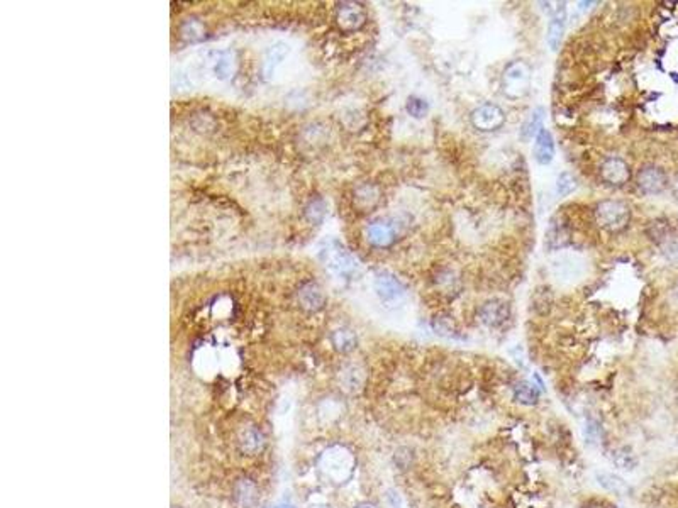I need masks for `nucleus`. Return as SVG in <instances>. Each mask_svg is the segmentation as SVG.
Instances as JSON below:
<instances>
[{"instance_id":"1a4fd4ad","label":"nucleus","mask_w":678,"mask_h":508,"mask_svg":"<svg viewBox=\"0 0 678 508\" xmlns=\"http://www.w3.org/2000/svg\"><path fill=\"white\" fill-rule=\"evenodd\" d=\"M480 320L487 327H500L505 320L509 319L510 310L509 305L502 300H488L478 310Z\"/></svg>"},{"instance_id":"aec40b11","label":"nucleus","mask_w":678,"mask_h":508,"mask_svg":"<svg viewBox=\"0 0 678 508\" xmlns=\"http://www.w3.org/2000/svg\"><path fill=\"white\" fill-rule=\"evenodd\" d=\"M432 329L436 330V334L442 335V337L447 339H460V330L455 325V322L450 319V317H436L432 320Z\"/></svg>"},{"instance_id":"9b49d317","label":"nucleus","mask_w":678,"mask_h":508,"mask_svg":"<svg viewBox=\"0 0 678 508\" xmlns=\"http://www.w3.org/2000/svg\"><path fill=\"white\" fill-rule=\"evenodd\" d=\"M565 26H567V7H565V2H562L556 7L553 16H551L548 24V34H546V43H548V46L553 49V51H556V49L560 48V44H562Z\"/></svg>"},{"instance_id":"4468645a","label":"nucleus","mask_w":678,"mask_h":508,"mask_svg":"<svg viewBox=\"0 0 678 508\" xmlns=\"http://www.w3.org/2000/svg\"><path fill=\"white\" fill-rule=\"evenodd\" d=\"M535 160L540 165L546 166L553 161L555 158V139L548 129H542L535 139Z\"/></svg>"},{"instance_id":"20e7f679","label":"nucleus","mask_w":678,"mask_h":508,"mask_svg":"<svg viewBox=\"0 0 678 508\" xmlns=\"http://www.w3.org/2000/svg\"><path fill=\"white\" fill-rule=\"evenodd\" d=\"M505 122L504 111L495 103H482L472 112V124L482 133H492L500 129Z\"/></svg>"},{"instance_id":"f257e3e1","label":"nucleus","mask_w":678,"mask_h":508,"mask_svg":"<svg viewBox=\"0 0 678 508\" xmlns=\"http://www.w3.org/2000/svg\"><path fill=\"white\" fill-rule=\"evenodd\" d=\"M356 456L345 444H331L315 459L319 479L329 487H345L355 474Z\"/></svg>"},{"instance_id":"dca6fc26","label":"nucleus","mask_w":678,"mask_h":508,"mask_svg":"<svg viewBox=\"0 0 678 508\" xmlns=\"http://www.w3.org/2000/svg\"><path fill=\"white\" fill-rule=\"evenodd\" d=\"M239 449L241 452H244L246 456H255L261 451L265 446V437L260 430L255 427H248L244 429L241 435H239Z\"/></svg>"},{"instance_id":"5701e85b","label":"nucleus","mask_w":678,"mask_h":508,"mask_svg":"<svg viewBox=\"0 0 678 508\" xmlns=\"http://www.w3.org/2000/svg\"><path fill=\"white\" fill-rule=\"evenodd\" d=\"M405 108H407V112H409V116H413L414 119H423V117H426L427 112H429L427 102L424 101V98H419V97H409V98H407Z\"/></svg>"},{"instance_id":"f8f14e48","label":"nucleus","mask_w":678,"mask_h":508,"mask_svg":"<svg viewBox=\"0 0 678 508\" xmlns=\"http://www.w3.org/2000/svg\"><path fill=\"white\" fill-rule=\"evenodd\" d=\"M258 487L251 479H238L233 488V500L238 508H251L258 502Z\"/></svg>"},{"instance_id":"f3484780","label":"nucleus","mask_w":678,"mask_h":508,"mask_svg":"<svg viewBox=\"0 0 678 508\" xmlns=\"http://www.w3.org/2000/svg\"><path fill=\"white\" fill-rule=\"evenodd\" d=\"M540 390L531 381H519L514 387V400L521 403V405H536L537 400H540Z\"/></svg>"},{"instance_id":"f03ea898","label":"nucleus","mask_w":678,"mask_h":508,"mask_svg":"<svg viewBox=\"0 0 678 508\" xmlns=\"http://www.w3.org/2000/svg\"><path fill=\"white\" fill-rule=\"evenodd\" d=\"M595 219L600 228L609 233H619L629 224L631 210L621 200H604L595 207Z\"/></svg>"},{"instance_id":"6ab92c4d","label":"nucleus","mask_w":678,"mask_h":508,"mask_svg":"<svg viewBox=\"0 0 678 508\" xmlns=\"http://www.w3.org/2000/svg\"><path fill=\"white\" fill-rule=\"evenodd\" d=\"M546 243H548V246L551 249L563 248L565 244L568 243V230L562 224V222L551 220L548 233H546Z\"/></svg>"},{"instance_id":"4be33fe9","label":"nucleus","mask_w":678,"mask_h":508,"mask_svg":"<svg viewBox=\"0 0 678 508\" xmlns=\"http://www.w3.org/2000/svg\"><path fill=\"white\" fill-rule=\"evenodd\" d=\"M577 187H578L577 178L572 173H568V171H565V173L560 175L558 180H556V193H558L560 197H567V195L573 193L577 190Z\"/></svg>"},{"instance_id":"c756f323","label":"nucleus","mask_w":678,"mask_h":508,"mask_svg":"<svg viewBox=\"0 0 678 508\" xmlns=\"http://www.w3.org/2000/svg\"><path fill=\"white\" fill-rule=\"evenodd\" d=\"M270 508H295L293 505H290V503H277V505H273V507H270Z\"/></svg>"},{"instance_id":"393cba45","label":"nucleus","mask_w":678,"mask_h":508,"mask_svg":"<svg viewBox=\"0 0 678 508\" xmlns=\"http://www.w3.org/2000/svg\"><path fill=\"white\" fill-rule=\"evenodd\" d=\"M597 478H599V483L602 484L604 488L610 489V492L622 493L624 489H626V483H624L622 479L619 478V476H614V474H609V473H602V474L597 476Z\"/></svg>"},{"instance_id":"412c9836","label":"nucleus","mask_w":678,"mask_h":508,"mask_svg":"<svg viewBox=\"0 0 678 508\" xmlns=\"http://www.w3.org/2000/svg\"><path fill=\"white\" fill-rule=\"evenodd\" d=\"M612 461H614V464L617 466V468L629 469V471L634 469V466L637 464L636 456L632 454L631 449H627V447L616 449V451L612 452Z\"/></svg>"},{"instance_id":"bb28decb","label":"nucleus","mask_w":678,"mask_h":508,"mask_svg":"<svg viewBox=\"0 0 678 508\" xmlns=\"http://www.w3.org/2000/svg\"><path fill=\"white\" fill-rule=\"evenodd\" d=\"M585 437H587V442H590V444H594L599 441V437H600V427H599V424H597V422H589V424L585 425Z\"/></svg>"},{"instance_id":"a211bd4d","label":"nucleus","mask_w":678,"mask_h":508,"mask_svg":"<svg viewBox=\"0 0 678 508\" xmlns=\"http://www.w3.org/2000/svg\"><path fill=\"white\" fill-rule=\"evenodd\" d=\"M333 346L339 352H351L356 347V335L350 329H338L331 335Z\"/></svg>"},{"instance_id":"9d476101","label":"nucleus","mask_w":678,"mask_h":508,"mask_svg":"<svg viewBox=\"0 0 678 508\" xmlns=\"http://www.w3.org/2000/svg\"><path fill=\"white\" fill-rule=\"evenodd\" d=\"M397 238V230L395 225L390 224L387 220H378L373 222L368 229H366V239H368L370 244L377 248H387L393 244Z\"/></svg>"},{"instance_id":"7c9ffc66","label":"nucleus","mask_w":678,"mask_h":508,"mask_svg":"<svg viewBox=\"0 0 678 508\" xmlns=\"http://www.w3.org/2000/svg\"><path fill=\"white\" fill-rule=\"evenodd\" d=\"M307 508H331V507L325 505V503H314V505H310V507H307Z\"/></svg>"},{"instance_id":"423d86ee","label":"nucleus","mask_w":678,"mask_h":508,"mask_svg":"<svg viewBox=\"0 0 678 508\" xmlns=\"http://www.w3.org/2000/svg\"><path fill=\"white\" fill-rule=\"evenodd\" d=\"M629 166L621 158H609L600 166V176L605 183L612 185V187H621L629 180Z\"/></svg>"},{"instance_id":"ddd939ff","label":"nucleus","mask_w":678,"mask_h":508,"mask_svg":"<svg viewBox=\"0 0 678 508\" xmlns=\"http://www.w3.org/2000/svg\"><path fill=\"white\" fill-rule=\"evenodd\" d=\"M328 263L334 271L339 275H351L358 268V261L351 256L346 249L336 246L328 251Z\"/></svg>"},{"instance_id":"a878e982","label":"nucleus","mask_w":678,"mask_h":508,"mask_svg":"<svg viewBox=\"0 0 678 508\" xmlns=\"http://www.w3.org/2000/svg\"><path fill=\"white\" fill-rule=\"evenodd\" d=\"M285 53H287V51H283V46H275V48H271L270 56L266 58V63H265L266 71H268V73H270V71H273L275 65H278L280 60H283Z\"/></svg>"},{"instance_id":"b1692460","label":"nucleus","mask_w":678,"mask_h":508,"mask_svg":"<svg viewBox=\"0 0 678 508\" xmlns=\"http://www.w3.org/2000/svg\"><path fill=\"white\" fill-rule=\"evenodd\" d=\"M302 303H304L307 308L318 310V308H320L324 305V297L318 288L309 287V288L304 290V293H302Z\"/></svg>"},{"instance_id":"2eb2a0df","label":"nucleus","mask_w":678,"mask_h":508,"mask_svg":"<svg viewBox=\"0 0 678 508\" xmlns=\"http://www.w3.org/2000/svg\"><path fill=\"white\" fill-rule=\"evenodd\" d=\"M545 116H546V111L542 107H536L529 112L526 121L522 122L521 133H519L524 143H529L532 138L536 139V136L541 133L542 124H545Z\"/></svg>"},{"instance_id":"c85d7f7f","label":"nucleus","mask_w":678,"mask_h":508,"mask_svg":"<svg viewBox=\"0 0 678 508\" xmlns=\"http://www.w3.org/2000/svg\"><path fill=\"white\" fill-rule=\"evenodd\" d=\"M355 508H378V507L372 502H361L358 503V505H355Z\"/></svg>"},{"instance_id":"7ed1b4c3","label":"nucleus","mask_w":678,"mask_h":508,"mask_svg":"<svg viewBox=\"0 0 678 508\" xmlns=\"http://www.w3.org/2000/svg\"><path fill=\"white\" fill-rule=\"evenodd\" d=\"M531 88V70L524 61H514L502 75V90L509 98H521Z\"/></svg>"},{"instance_id":"0eeeda50","label":"nucleus","mask_w":678,"mask_h":508,"mask_svg":"<svg viewBox=\"0 0 678 508\" xmlns=\"http://www.w3.org/2000/svg\"><path fill=\"white\" fill-rule=\"evenodd\" d=\"M338 22L341 29L356 31L366 22V12L360 4L345 2L338 9Z\"/></svg>"},{"instance_id":"6e6552de","label":"nucleus","mask_w":678,"mask_h":508,"mask_svg":"<svg viewBox=\"0 0 678 508\" xmlns=\"http://www.w3.org/2000/svg\"><path fill=\"white\" fill-rule=\"evenodd\" d=\"M375 290L383 302H395L405 295V287L390 273H380L375 280Z\"/></svg>"},{"instance_id":"cd10ccee","label":"nucleus","mask_w":678,"mask_h":508,"mask_svg":"<svg viewBox=\"0 0 678 508\" xmlns=\"http://www.w3.org/2000/svg\"><path fill=\"white\" fill-rule=\"evenodd\" d=\"M325 215V207H324V203L318 200V202H314L312 203V210H310V219L312 220H323V217Z\"/></svg>"},{"instance_id":"39448f33","label":"nucleus","mask_w":678,"mask_h":508,"mask_svg":"<svg viewBox=\"0 0 678 508\" xmlns=\"http://www.w3.org/2000/svg\"><path fill=\"white\" fill-rule=\"evenodd\" d=\"M668 185L667 173L658 166H644L637 173V187L646 195L662 193Z\"/></svg>"}]
</instances>
